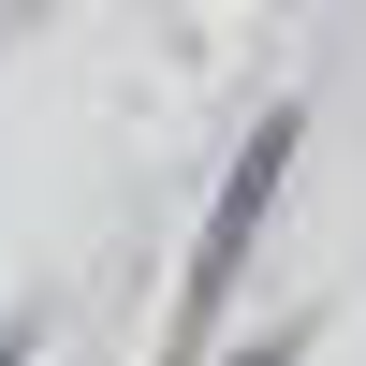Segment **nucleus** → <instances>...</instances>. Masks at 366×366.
<instances>
[{"mask_svg":"<svg viewBox=\"0 0 366 366\" xmlns=\"http://www.w3.org/2000/svg\"><path fill=\"white\" fill-rule=\"evenodd\" d=\"M293 352H308V322H264V337H234L220 366H293Z\"/></svg>","mask_w":366,"mask_h":366,"instance_id":"2","label":"nucleus"},{"mask_svg":"<svg viewBox=\"0 0 366 366\" xmlns=\"http://www.w3.org/2000/svg\"><path fill=\"white\" fill-rule=\"evenodd\" d=\"M293 147H308V117H293V103H264V117H249V147L220 162V205L191 220V279H176V293H191V308H176L191 337H205V322L234 308V279H249L264 220H279V191H293Z\"/></svg>","mask_w":366,"mask_h":366,"instance_id":"1","label":"nucleus"},{"mask_svg":"<svg viewBox=\"0 0 366 366\" xmlns=\"http://www.w3.org/2000/svg\"><path fill=\"white\" fill-rule=\"evenodd\" d=\"M29 352H44V322H0V366H29Z\"/></svg>","mask_w":366,"mask_h":366,"instance_id":"3","label":"nucleus"}]
</instances>
